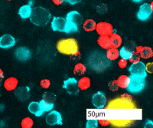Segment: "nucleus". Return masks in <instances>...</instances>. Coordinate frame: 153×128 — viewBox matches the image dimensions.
I'll return each instance as SVG.
<instances>
[{"label":"nucleus","mask_w":153,"mask_h":128,"mask_svg":"<svg viewBox=\"0 0 153 128\" xmlns=\"http://www.w3.org/2000/svg\"><path fill=\"white\" fill-rule=\"evenodd\" d=\"M30 20L36 26L44 27L48 24L51 15L49 11L43 7H35L31 9Z\"/></svg>","instance_id":"1"},{"label":"nucleus","mask_w":153,"mask_h":128,"mask_svg":"<svg viewBox=\"0 0 153 128\" xmlns=\"http://www.w3.org/2000/svg\"><path fill=\"white\" fill-rule=\"evenodd\" d=\"M83 17L81 15L76 11L70 12L66 17V33H74L77 32L78 26L83 23Z\"/></svg>","instance_id":"2"},{"label":"nucleus","mask_w":153,"mask_h":128,"mask_svg":"<svg viewBox=\"0 0 153 128\" xmlns=\"http://www.w3.org/2000/svg\"><path fill=\"white\" fill-rule=\"evenodd\" d=\"M57 49L62 54L71 55L78 51V45L74 39H63L57 42Z\"/></svg>","instance_id":"3"},{"label":"nucleus","mask_w":153,"mask_h":128,"mask_svg":"<svg viewBox=\"0 0 153 128\" xmlns=\"http://www.w3.org/2000/svg\"><path fill=\"white\" fill-rule=\"evenodd\" d=\"M145 86H146V81L143 77L131 74L129 77V83L126 88L130 93L138 94L144 89Z\"/></svg>","instance_id":"4"},{"label":"nucleus","mask_w":153,"mask_h":128,"mask_svg":"<svg viewBox=\"0 0 153 128\" xmlns=\"http://www.w3.org/2000/svg\"><path fill=\"white\" fill-rule=\"evenodd\" d=\"M129 71L132 75L141 77H143V78H145L147 75V72H146V65L143 62H140V61L133 62L132 65L129 67Z\"/></svg>","instance_id":"5"},{"label":"nucleus","mask_w":153,"mask_h":128,"mask_svg":"<svg viewBox=\"0 0 153 128\" xmlns=\"http://www.w3.org/2000/svg\"><path fill=\"white\" fill-rule=\"evenodd\" d=\"M152 2L151 3V5L148 3L143 4L139 7V12L137 13L138 19H139L140 21H146L152 15Z\"/></svg>","instance_id":"6"},{"label":"nucleus","mask_w":153,"mask_h":128,"mask_svg":"<svg viewBox=\"0 0 153 128\" xmlns=\"http://www.w3.org/2000/svg\"><path fill=\"white\" fill-rule=\"evenodd\" d=\"M63 88H65L68 93L71 95H76L79 93L80 88L77 84V81L74 77H71L64 81V86Z\"/></svg>","instance_id":"7"},{"label":"nucleus","mask_w":153,"mask_h":128,"mask_svg":"<svg viewBox=\"0 0 153 128\" xmlns=\"http://www.w3.org/2000/svg\"><path fill=\"white\" fill-rule=\"evenodd\" d=\"M15 55L19 62H25L31 58V53L28 48L19 47L15 51Z\"/></svg>","instance_id":"8"},{"label":"nucleus","mask_w":153,"mask_h":128,"mask_svg":"<svg viewBox=\"0 0 153 128\" xmlns=\"http://www.w3.org/2000/svg\"><path fill=\"white\" fill-rule=\"evenodd\" d=\"M96 31L100 35H109L113 33V27L110 23L99 22L96 25Z\"/></svg>","instance_id":"9"},{"label":"nucleus","mask_w":153,"mask_h":128,"mask_svg":"<svg viewBox=\"0 0 153 128\" xmlns=\"http://www.w3.org/2000/svg\"><path fill=\"white\" fill-rule=\"evenodd\" d=\"M46 123L50 126L53 125H61L62 124V118L59 112L56 111H53L49 113L45 118Z\"/></svg>","instance_id":"10"},{"label":"nucleus","mask_w":153,"mask_h":128,"mask_svg":"<svg viewBox=\"0 0 153 128\" xmlns=\"http://www.w3.org/2000/svg\"><path fill=\"white\" fill-rule=\"evenodd\" d=\"M92 103L97 108H103L106 103V97L103 92L98 91L95 95H93Z\"/></svg>","instance_id":"11"},{"label":"nucleus","mask_w":153,"mask_h":128,"mask_svg":"<svg viewBox=\"0 0 153 128\" xmlns=\"http://www.w3.org/2000/svg\"><path fill=\"white\" fill-rule=\"evenodd\" d=\"M51 28L56 32H65L66 28V19L61 17H54L51 22Z\"/></svg>","instance_id":"12"},{"label":"nucleus","mask_w":153,"mask_h":128,"mask_svg":"<svg viewBox=\"0 0 153 128\" xmlns=\"http://www.w3.org/2000/svg\"><path fill=\"white\" fill-rule=\"evenodd\" d=\"M16 45V39L11 35L6 34L0 37V48L3 49H9Z\"/></svg>","instance_id":"13"},{"label":"nucleus","mask_w":153,"mask_h":128,"mask_svg":"<svg viewBox=\"0 0 153 128\" xmlns=\"http://www.w3.org/2000/svg\"><path fill=\"white\" fill-rule=\"evenodd\" d=\"M15 96L21 101H25L30 97V89L28 87H19L15 89Z\"/></svg>","instance_id":"14"},{"label":"nucleus","mask_w":153,"mask_h":128,"mask_svg":"<svg viewBox=\"0 0 153 128\" xmlns=\"http://www.w3.org/2000/svg\"><path fill=\"white\" fill-rule=\"evenodd\" d=\"M136 52H138L140 55V58H150L153 56V51L151 48L149 47H143V46H139L136 48Z\"/></svg>","instance_id":"15"},{"label":"nucleus","mask_w":153,"mask_h":128,"mask_svg":"<svg viewBox=\"0 0 153 128\" xmlns=\"http://www.w3.org/2000/svg\"><path fill=\"white\" fill-rule=\"evenodd\" d=\"M18 83H19V81L16 77H10L4 81V88L6 91H14L17 88Z\"/></svg>","instance_id":"16"},{"label":"nucleus","mask_w":153,"mask_h":128,"mask_svg":"<svg viewBox=\"0 0 153 128\" xmlns=\"http://www.w3.org/2000/svg\"><path fill=\"white\" fill-rule=\"evenodd\" d=\"M28 111L31 113V114H35L36 117H40L44 114V111L41 109L40 105L38 102H31L28 105Z\"/></svg>","instance_id":"17"},{"label":"nucleus","mask_w":153,"mask_h":128,"mask_svg":"<svg viewBox=\"0 0 153 128\" xmlns=\"http://www.w3.org/2000/svg\"><path fill=\"white\" fill-rule=\"evenodd\" d=\"M97 43L102 48L104 49H108L111 47V40L109 35H100Z\"/></svg>","instance_id":"18"},{"label":"nucleus","mask_w":153,"mask_h":128,"mask_svg":"<svg viewBox=\"0 0 153 128\" xmlns=\"http://www.w3.org/2000/svg\"><path fill=\"white\" fill-rule=\"evenodd\" d=\"M31 8L30 5H25L22 6L19 10V15L22 19H28L31 13Z\"/></svg>","instance_id":"19"},{"label":"nucleus","mask_w":153,"mask_h":128,"mask_svg":"<svg viewBox=\"0 0 153 128\" xmlns=\"http://www.w3.org/2000/svg\"><path fill=\"white\" fill-rule=\"evenodd\" d=\"M106 57L108 59L111 60V61H114L117 60V58L120 57V53H119V50L117 48L110 47L106 51Z\"/></svg>","instance_id":"20"},{"label":"nucleus","mask_w":153,"mask_h":128,"mask_svg":"<svg viewBox=\"0 0 153 128\" xmlns=\"http://www.w3.org/2000/svg\"><path fill=\"white\" fill-rule=\"evenodd\" d=\"M110 40H111V47L119 48L122 44V38L120 35L117 33H112L110 35Z\"/></svg>","instance_id":"21"},{"label":"nucleus","mask_w":153,"mask_h":128,"mask_svg":"<svg viewBox=\"0 0 153 128\" xmlns=\"http://www.w3.org/2000/svg\"><path fill=\"white\" fill-rule=\"evenodd\" d=\"M80 90H87L91 86V79L87 77H83L77 81Z\"/></svg>","instance_id":"22"},{"label":"nucleus","mask_w":153,"mask_h":128,"mask_svg":"<svg viewBox=\"0 0 153 128\" xmlns=\"http://www.w3.org/2000/svg\"><path fill=\"white\" fill-rule=\"evenodd\" d=\"M96 22L93 19H87L83 23V28L86 32H92L95 30L96 28Z\"/></svg>","instance_id":"23"},{"label":"nucleus","mask_w":153,"mask_h":128,"mask_svg":"<svg viewBox=\"0 0 153 128\" xmlns=\"http://www.w3.org/2000/svg\"><path fill=\"white\" fill-rule=\"evenodd\" d=\"M117 82L118 84L119 88H126L128 84L129 83V77L126 75H121L118 77L117 80Z\"/></svg>","instance_id":"24"},{"label":"nucleus","mask_w":153,"mask_h":128,"mask_svg":"<svg viewBox=\"0 0 153 128\" xmlns=\"http://www.w3.org/2000/svg\"><path fill=\"white\" fill-rule=\"evenodd\" d=\"M86 71H87V68H86L85 65L84 64L78 63L75 65L74 73L76 75H83L84 74H85Z\"/></svg>","instance_id":"25"},{"label":"nucleus","mask_w":153,"mask_h":128,"mask_svg":"<svg viewBox=\"0 0 153 128\" xmlns=\"http://www.w3.org/2000/svg\"><path fill=\"white\" fill-rule=\"evenodd\" d=\"M39 105H40L41 109L44 112H47V111H50L52 110L54 107V103H48V102L45 101V100H42L39 102Z\"/></svg>","instance_id":"26"},{"label":"nucleus","mask_w":153,"mask_h":128,"mask_svg":"<svg viewBox=\"0 0 153 128\" xmlns=\"http://www.w3.org/2000/svg\"><path fill=\"white\" fill-rule=\"evenodd\" d=\"M132 51L129 48H128L127 47H123L120 51H119V53H120V56L122 58H124L126 60H129V57H130L131 54H132Z\"/></svg>","instance_id":"27"},{"label":"nucleus","mask_w":153,"mask_h":128,"mask_svg":"<svg viewBox=\"0 0 153 128\" xmlns=\"http://www.w3.org/2000/svg\"><path fill=\"white\" fill-rule=\"evenodd\" d=\"M43 100L48 102V103H54V102L56 100V95L54 93H51V92H45L43 95Z\"/></svg>","instance_id":"28"},{"label":"nucleus","mask_w":153,"mask_h":128,"mask_svg":"<svg viewBox=\"0 0 153 128\" xmlns=\"http://www.w3.org/2000/svg\"><path fill=\"white\" fill-rule=\"evenodd\" d=\"M33 121L30 118H25L22 121L21 126L22 128H31L33 126Z\"/></svg>","instance_id":"29"},{"label":"nucleus","mask_w":153,"mask_h":128,"mask_svg":"<svg viewBox=\"0 0 153 128\" xmlns=\"http://www.w3.org/2000/svg\"><path fill=\"white\" fill-rule=\"evenodd\" d=\"M129 61L130 62H132V63L139 62V61H140V55H139V53L136 52V51H132L130 57H129Z\"/></svg>","instance_id":"30"},{"label":"nucleus","mask_w":153,"mask_h":128,"mask_svg":"<svg viewBox=\"0 0 153 128\" xmlns=\"http://www.w3.org/2000/svg\"><path fill=\"white\" fill-rule=\"evenodd\" d=\"M98 124H99V122H98L97 120L91 119L87 121L86 127H87V128H95L97 127Z\"/></svg>","instance_id":"31"},{"label":"nucleus","mask_w":153,"mask_h":128,"mask_svg":"<svg viewBox=\"0 0 153 128\" xmlns=\"http://www.w3.org/2000/svg\"><path fill=\"white\" fill-rule=\"evenodd\" d=\"M97 11L100 14H105L107 12V6L105 4H100L97 8Z\"/></svg>","instance_id":"32"},{"label":"nucleus","mask_w":153,"mask_h":128,"mask_svg":"<svg viewBox=\"0 0 153 128\" xmlns=\"http://www.w3.org/2000/svg\"><path fill=\"white\" fill-rule=\"evenodd\" d=\"M108 87H109V89L113 91H116L118 90L119 86H118V84H117V81H112L109 83L108 84Z\"/></svg>","instance_id":"33"},{"label":"nucleus","mask_w":153,"mask_h":128,"mask_svg":"<svg viewBox=\"0 0 153 128\" xmlns=\"http://www.w3.org/2000/svg\"><path fill=\"white\" fill-rule=\"evenodd\" d=\"M40 85L43 88H48L51 85V82L48 79H43L41 81Z\"/></svg>","instance_id":"34"},{"label":"nucleus","mask_w":153,"mask_h":128,"mask_svg":"<svg viewBox=\"0 0 153 128\" xmlns=\"http://www.w3.org/2000/svg\"><path fill=\"white\" fill-rule=\"evenodd\" d=\"M118 65L120 68H125L127 66V60L124 59V58H121V59L119 61Z\"/></svg>","instance_id":"35"},{"label":"nucleus","mask_w":153,"mask_h":128,"mask_svg":"<svg viewBox=\"0 0 153 128\" xmlns=\"http://www.w3.org/2000/svg\"><path fill=\"white\" fill-rule=\"evenodd\" d=\"M98 122L101 125H103V126H107V125H109L110 124V121L107 119H101L100 121H98Z\"/></svg>","instance_id":"36"},{"label":"nucleus","mask_w":153,"mask_h":128,"mask_svg":"<svg viewBox=\"0 0 153 128\" xmlns=\"http://www.w3.org/2000/svg\"><path fill=\"white\" fill-rule=\"evenodd\" d=\"M152 63H149L148 65H146V72H149V73H152L153 70H152Z\"/></svg>","instance_id":"37"},{"label":"nucleus","mask_w":153,"mask_h":128,"mask_svg":"<svg viewBox=\"0 0 153 128\" xmlns=\"http://www.w3.org/2000/svg\"><path fill=\"white\" fill-rule=\"evenodd\" d=\"M68 3H70L71 5H75L76 3H79L82 1V0H66Z\"/></svg>","instance_id":"38"},{"label":"nucleus","mask_w":153,"mask_h":128,"mask_svg":"<svg viewBox=\"0 0 153 128\" xmlns=\"http://www.w3.org/2000/svg\"><path fill=\"white\" fill-rule=\"evenodd\" d=\"M52 1L56 5H61L63 2H65L66 0H52Z\"/></svg>","instance_id":"39"},{"label":"nucleus","mask_w":153,"mask_h":128,"mask_svg":"<svg viewBox=\"0 0 153 128\" xmlns=\"http://www.w3.org/2000/svg\"><path fill=\"white\" fill-rule=\"evenodd\" d=\"M4 77V73L2 71V69L0 68V78H3Z\"/></svg>","instance_id":"40"},{"label":"nucleus","mask_w":153,"mask_h":128,"mask_svg":"<svg viewBox=\"0 0 153 128\" xmlns=\"http://www.w3.org/2000/svg\"><path fill=\"white\" fill-rule=\"evenodd\" d=\"M132 2H136V3H139V2H142L143 0H132Z\"/></svg>","instance_id":"41"},{"label":"nucleus","mask_w":153,"mask_h":128,"mask_svg":"<svg viewBox=\"0 0 153 128\" xmlns=\"http://www.w3.org/2000/svg\"><path fill=\"white\" fill-rule=\"evenodd\" d=\"M7 1H12V0H7Z\"/></svg>","instance_id":"42"}]
</instances>
